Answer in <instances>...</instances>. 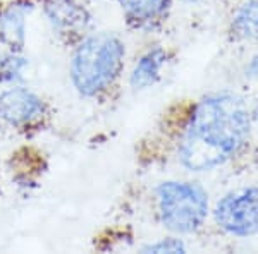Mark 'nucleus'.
<instances>
[{
    "instance_id": "f257e3e1",
    "label": "nucleus",
    "mask_w": 258,
    "mask_h": 254,
    "mask_svg": "<svg viewBox=\"0 0 258 254\" xmlns=\"http://www.w3.org/2000/svg\"><path fill=\"white\" fill-rule=\"evenodd\" d=\"M249 129V112L239 97L209 95L191 114L179 144V158L195 172L212 170L244 148Z\"/></svg>"
},
{
    "instance_id": "f03ea898",
    "label": "nucleus",
    "mask_w": 258,
    "mask_h": 254,
    "mask_svg": "<svg viewBox=\"0 0 258 254\" xmlns=\"http://www.w3.org/2000/svg\"><path fill=\"white\" fill-rule=\"evenodd\" d=\"M126 48L117 36L98 33L80 43L71 60V79L85 97H95L110 88L124 65Z\"/></svg>"
},
{
    "instance_id": "7ed1b4c3",
    "label": "nucleus",
    "mask_w": 258,
    "mask_h": 254,
    "mask_svg": "<svg viewBox=\"0 0 258 254\" xmlns=\"http://www.w3.org/2000/svg\"><path fill=\"white\" fill-rule=\"evenodd\" d=\"M160 220L169 230L191 234L198 230L209 215V196L193 182L169 181L157 187Z\"/></svg>"
},
{
    "instance_id": "20e7f679",
    "label": "nucleus",
    "mask_w": 258,
    "mask_h": 254,
    "mask_svg": "<svg viewBox=\"0 0 258 254\" xmlns=\"http://www.w3.org/2000/svg\"><path fill=\"white\" fill-rule=\"evenodd\" d=\"M215 222L224 232L236 237L258 234V187L236 191L215 206Z\"/></svg>"
},
{
    "instance_id": "39448f33",
    "label": "nucleus",
    "mask_w": 258,
    "mask_h": 254,
    "mask_svg": "<svg viewBox=\"0 0 258 254\" xmlns=\"http://www.w3.org/2000/svg\"><path fill=\"white\" fill-rule=\"evenodd\" d=\"M43 102L26 88H12L0 95V119L11 126H26L40 119Z\"/></svg>"
},
{
    "instance_id": "423d86ee",
    "label": "nucleus",
    "mask_w": 258,
    "mask_h": 254,
    "mask_svg": "<svg viewBox=\"0 0 258 254\" xmlns=\"http://www.w3.org/2000/svg\"><path fill=\"white\" fill-rule=\"evenodd\" d=\"M45 14L53 28L62 33H74L85 30L90 16L83 6L74 0H47Z\"/></svg>"
},
{
    "instance_id": "0eeeda50",
    "label": "nucleus",
    "mask_w": 258,
    "mask_h": 254,
    "mask_svg": "<svg viewBox=\"0 0 258 254\" xmlns=\"http://www.w3.org/2000/svg\"><path fill=\"white\" fill-rule=\"evenodd\" d=\"M126 19L135 28L150 30L165 19L170 0H119Z\"/></svg>"
},
{
    "instance_id": "6e6552de",
    "label": "nucleus",
    "mask_w": 258,
    "mask_h": 254,
    "mask_svg": "<svg viewBox=\"0 0 258 254\" xmlns=\"http://www.w3.org/2000/svg\"><path fill=\"white\" fill-rule=\"evenodd\" d=\"M26 6L11 4L0 12V38L11 48H21L26 35Z\"/></svg>"
},
{
    "instance_id": "1a4fd4ad",
    "label": "nucleus",
    "mask_w": 258,
    "mask_h": 254,
    "mask_svg": "<svg viewBox=\"0 0 258 254\" xmlns=\"http://www.w3.org/2000/svg\"><path fill=\"white\" fill-rule=\"evenodd\" d=\"M167 62V53L162 48L148 50L145 55L140 57L135 69L131 72V84L136 90H145L153 86L160 77V70Z\"/></svg>"
},
{
    "instance_id": "9d476101",
    "label": "nucleus",
    "mask_w": 258,
    "mask_h": 254,
    "mask_svg": "<svg viewBox=\"0 0 258 254\" xmlns=\"http://www.w3.org/2000/svg\"><path fill=\"white\" fill-rule=\"evenodd\" d=\"M232 33L236 38L258 40V0L246 2L232 18Z\"/></svg>"
},
{
    "instance_id": "9b49d317",
    "label": "nucleus",
    "mask_w": 258,
    "mask_h": 254,
    "mask_svg": "<svg viewBox=\"0 0 258 254\" xmlns=\"http://www.w3.org/2000/svg\"><path fill=\"white\" fill-rule=\"evenodd\" d=\"M28 65L26 59L19 57L18 53H11L0 59V81H14L21 77V72Z\"/></svg>"
},
{
    "instance_id": "f8f14e48",
    "label": "nucleus",
    "mask_w": 258,
    "mask_h": 254,
    "mask_svg": "<svg viewBox=\"0 0 258 254\" xmlns=\"http://www.w3.org/2000/svg\"><path fill=\"white\" fill-rule=\"evenodd\" d=\"M145 251L147 252H184L186 247H184V244L177 239H164L155 244H150Z\"/></svg>"
},
{
    "instance_id": "ddd939ff",
    "label": "nucleus",
    "mask_w": 258,
    "mask_h": 254,
    "mask_svg": "<svg viewBox=\"0 0 258 254\" xmlns=\"http://www.w3.org/2000/svg\"><path fill=\"white\" fill-rule=\"evenodd\" d=\"M249 70L253 72V76H258V57L251 60V65H249Z\"/></svg>"
},
{
    "instance_id": "4468645a",
    "label": "nucleus",
    "mask_w": 258,
    "mask_h": 254,
    "mask_svg": "<svg viewBox=\"0 0 258 254\" xmlns=\"http://www.w3.org/2000/svg\"><path fill=\"white\" fill-rule=\"evenodd\" d=\"M184 2H198V0H184Z\"/></svg>"
}]
</instances>
